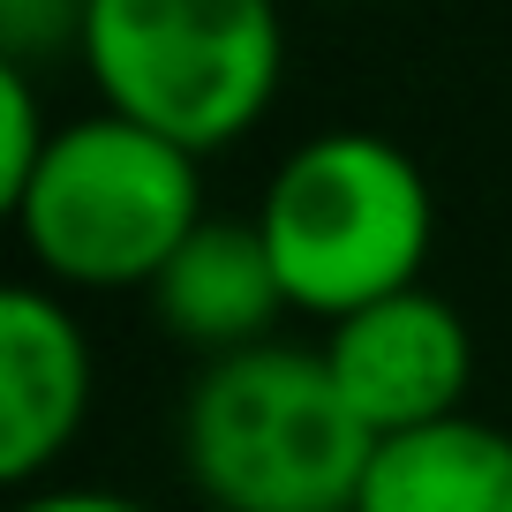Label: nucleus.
Here are the masks:
<instances>
[{
    "mask_svg": "<svg viewBox=\"0 0 512 512\" xmlns=\"http://www.w3.org/2000/svg\"><path fill=\"white\" fill-rule=\"evenodd\" d=\"M377 437L339 400L324 347L219 354L181 407V460L219 512H354Z\"/></svg>",
    "mask_w": 512,
    "mask_h": 512,
    "instance_id": "nucleus-2",
    "label": "nucleus"
},
{
    "mask_svg": "<svg viewBox=\"0 0 512 512\" xmlns=\"http://www.w3.org/2000/svg\"><path fill=\"white\" fill-rule=\"evenodd\" d=\"M256 234L272 249L287 309L302 317H354L369 302L422 287L437 241L430 174L392 136L369 128H324L279 159L256 204Z\"/></svg>",
    "mask_w": 512,
    "mask_h": 512,
    "instance_id": "nucleus-1",
    "label": "nucleus"
},
{
    "mask_svg": "<svg viewBox=\"0 0 512 512\" xmlns=\"http://www.w3.org/2000/svg\"><path fill=\"white\" fill-rule=\"evenodd\" d=\"M354 512H512V430L445 415L430 430L377 437Z\"/></svg>",
    "mask_w": 512,
    "mask_h": 512,
    "instance_id": "nucleus-8",
    "label": "nucleus"
},
{
    "mask_svg": "<svg viewBox=\"0 0 512 512\" xmlns=\"http://www.w3.org/2000/svg\"><path fill=\"white\" fill-rule=\"evenodd\" d=\"M324 369H332L339 400L354 407V422L369 437H407L467 407L475 339H467V317L445 294L407 287L392 302L339 317L324 339Z\"/></svg>",
    "mask_w": 512,
    "mask_h": 512,
    "instance_id": "nucleus-5",
    "label": "nucleus"
},
{
    "mask_svg": "<svg viewBox=\"0 0 512 512\" xmlns=\"http://www.w3.org/2000/svg\"><path fill=\"white\" fill-rule=\"evenodd\" d=\"M8 211L38 272L61 287H151L181 241L211 219L196 151L166 144L121 113L61 121Z\"/></svg>",
    "mask_w": 512,
    "mask_h": 512,
    "instance_id": "nucleus-4",
    "label": "nucleus"
},
{
    "mask_svg": "<svg viewBox=\"0 0 512 512\" xmlns=\"http://www.w3.org/2000/svg\"><path fill=\"white\" fill-rule=\"evenodd\" d=\"M279 309H287V287L272 272V249H264L256 219H204L174 249V264L151 279V317L181 347H204L211 362L264 347Z\"/></svg>",
    "mask_w": 512,
    "mask_h": 512,
    "instance_id": "nucleus-7",
    "label": "nucleus"
},
{
    "mask_svg": "<svg viewBox=\"0 0 512 512\" xmlns=\"http://www.w3.org/2000/svg\"><path fill=\"white\" fill-rule=\"evenodd\" d=\"M76 53L106 113L204 159L279 98L287 23L279 0H83Z\"/></svg>",
    "mask_w": 512,
    "mask_h": 512,
    "instance_id": "nucleus-3",
    "label": "nucleus"
},
{
    "mask_svg": "<svg viewBox=\"0 0 512 512\" xmlns=\"http://www.w3.org/2000/svg\"><path fill=\"white\" fill-rule=\"evenodd\" d=\"M16 512H144V505L113 497V490H31Z\"/></svg>",
    "mask_w": 512,
    "mask_h": 512,
    "instance_id": "nucleus-10",
    "label": "nucleus"
},
{
    "mask_svg": "<svg viewBox=\"0 0 512 512\" xmlns=\"http://www.w3.org/2000/svg\"><path fill=\"white\" fill-rule=\"evenodd\" d=\"M53 128H46V106H38V83L23 61H0V204H16L23 181L38 174Z\"/></svg>",
    "mask_w": 512,
    "mask_h": 512,
    "instance_id": "nucleus-9",
    "label": "nucleus"
},
{
    "mask_svg": "<svg viewBox=\"0 0 512 512\" xmlns=\"http://www.w3.org/2000/svg\"><path fill=\"white\" fill-rule=\"evenodd\" d=\"M91 415V339L61 294L0 287V482L31 490Z\"/></svg>",
    "mask_w": 512,
    "mask_h": 512,
    "instance_id": "nucleus-6",
    "label": "nucleus"
}]
</instances>
